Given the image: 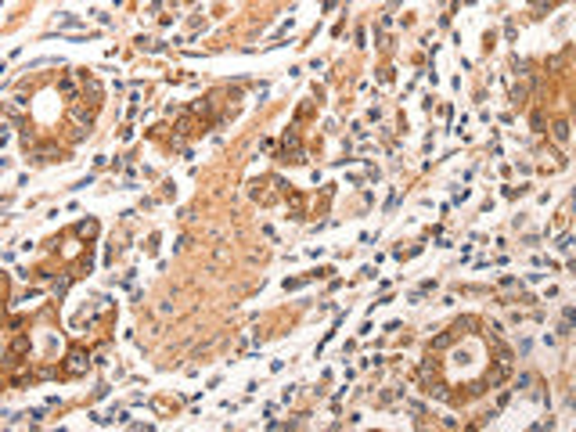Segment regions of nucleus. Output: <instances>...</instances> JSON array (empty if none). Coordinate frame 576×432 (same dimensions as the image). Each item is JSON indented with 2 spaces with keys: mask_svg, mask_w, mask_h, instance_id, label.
Masks as SVG:
<instances>
[{
  "mask_svg": "<svg viewBox=\"0 0 576 432\" xmlns=\"http://www.w3.org/2000/svg\"><path fill=\"white\" fill-rule=\"evenodd\" d=\"M472 324H475L472 317H465V321H458V324H454V328H450V331H443V335H436V339H432V349H446L450 342H454V339H458V335H461L465 328H472Z\"/></svg>",
  "mask_w": 576,
  "mask_h": 432,
  "instance_id": "nucleus-1",
  "label": "nucleus"
},
{
  "mask_svg": "<svg viewBox=\"0 0 576 432\" xmlns=\"http://www.w3.org/2000/svg\"><path fill=\"white\" fill-rule=\"evenodd\" d=\"M83 368H87L83 349H72V353H69V371H83Z\"/></svg>",
  "mask_w": 576,
  "mask_h": 432,
  "instance_id": "nucleus-2",
  "label": "nucleus"
},
{
  "mask_svg": "<svg viewBox=\"0 0 576 432\" xmlns=\"http://www.w3.org/2000/svg\"><path fill=\"white\" fill-rule=\"evenodd\" d=\"M555 141H558V144L569 141V123H555Z\"/></svg>",
  "mask_w": 576,
  "mask_h": 432,
  "instance_id": "nucleus-3",
  "label": "nucleus"
}]
</instances>
